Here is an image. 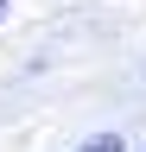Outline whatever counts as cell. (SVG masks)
<instances>
[{"label":"cell","mask_w":146,"mask_h":152,"mask_svg":"<svg viewBox=\"0 0 146 152\" xmlns=\"http://www.w3.org/2000/svg\"><path fill=\"white\" fill-rule=\"evenodd\" d=\"M76 152H121V133H89Z\"/></svg>","instance_id":"1"},{"label":"cell","mask_w":146,"mask_h":152,"mask_svg":"<svg viewBox=\"0 0 146 152\" xmlns=\"http://www.w3.org/2000/svg\"><path fill=\"white\" fill-rule=\"evenodd\" d=\"M0 19H7V0H0Z\"/></svg>","instance_id":"2"}]
</instances>
